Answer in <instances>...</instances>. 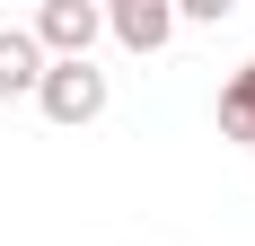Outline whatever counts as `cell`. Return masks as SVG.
<instances>
[{
    "mask_svg": "<svg viewBox=\"0 0 255 246\" xmlns=\"http://www.w3.org/2000/svg\"><path fill=\"white\" fill-rule=\"evenodd\" d=\"M35 106H44L53 123H97L106 115V71H97V62H44Z\"/></svg>",
    "mask_w": 255,
    "mask_h": 246,
    "instance_id": "6da1fadb",
    "label": "cell"
},
{
    "mask_svg": "<svg viewBox=\"0 0 255 246\" xmlns=\"http://www.w3.org/2000/svg\"><path fill=\"white\" fill-rule=\"evenodd\" d=\"M97 26H106V9H97V0H44L26 35H35V53H44V62H88Z\"/></svg>",
    "mask_w": 255,
    "mask_h": 246,
    "instance_id": "7a4b0ae2",
    "label": "cell"
},
{
    "mask_svg": "<svg viewBox=\"0 0 255 246\" xmlns=\"http://www.w3.org/2000/svg\"><path fill=\"white\" fill-rule=\"evenodd\" d=\"M106 26H115V44H124V53H158L167 35H176V9H167V0H115Z\"/></svg>",
    "mask_w": 255,
    "mask_h": 246,
    "instance_id": "3957f363",
    "label": "cell"
},
{
    "mask_svg": "<svg viewBox=\"0 0 255 246\" xmlns=\"http://www.w3.org/2000/svg\"><path fill=\"white\" fill-rule=\"evenodd\" d=\"M35 79H44V53L26 26H0V97H35Z\"/></svg>",
    "mask_w": 255,
    "mask_h": 246,
    "instance_id": "277c9868",
    "label": "cell"
},
{
    "mask_svg": "<svg viewBox=\"0 0 255 246\" xmlns=\"http://www.w3.org/2000/svg\"><path fill=\"white\" fill-rule=\"evenodd\" d=\"M220 132H229V141H255V62L220 88Z\"/></svg>",
    "mask_w": 255,
    "mask_h": 246,
    "instance_id": "5b68a950",
    "label": "cell"
}]
</instances>
